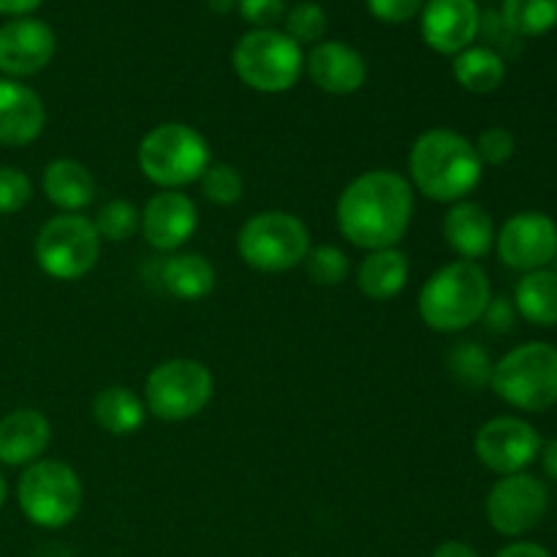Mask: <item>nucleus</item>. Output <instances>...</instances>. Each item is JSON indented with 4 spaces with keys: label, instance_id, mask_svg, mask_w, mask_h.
Segmentation results:
<instances>
[{
    "label": "nucleus",
    "instance_id": "obj_1",
    "mask_svg": "<svg viewBox=\"0 0 557 557\" xmlns=\"http://www.w3.org/2000/svg\"><path fill=\"white\" fill-rule=\"evenodd\" d=\"M337 228L362 250L397 248L413 218V188L392 169H373L343 188L335 207Z\"/></svg>",
    "mask_w": 557,
    "mask_h": 557
},
{
    "label": "nucleus",
    "instance_id": "obj_2",
    "mask_svg": "<svg viewBox=\"0 0 557 557\" xmlns=\"http://www.w3.org/2000/svg\"><path fill=\"white\" fill-rule=\"evenodd\" d=\"M484 163L473 141L451 128H430L413 141L408 152L411 188L438 205H457L468 199L482 183Z\"/></svg>",
    "mask_w": 557,
    "mask_h": 557
},
{
    "label": "nucleus",
    "instance_id": "obj_3",
    "mask_svg": "<svg viewBox=\"0 0 557 557\" xmlns=\"http://www.w3.org/2000/svg\"><path fill=\"white\" fill-rule=\"evenodd\" d=\"M493 286L476 261H451L435 270L419 292V315L424 324L444 335L468 330L484 319Z\"/></svg>",
    "mask_w": 557,
    "mask_h": 557
},
{
    "label": "nucleus",
    "instance_id": "obj_4",
    "mask_svg": "<svg viewBox=\"0 0 557 557\" xmlns=\"http://www.w3.org/2000/svg\"><path fill=\"white\" fill-rule=\"evenodd\" d=\"M141 174L163 190H180L199 183L210 166V145L185 123H161L147 131L136 150Z\"/></svg>",
    "mask_w": 557,
    "mask_h": 557
},
{
    "label": "nucleus",
    "instance_id": "obj_5",
    "mask_svg": "<svg viewBox=\"0 0 557 557\" xmlns=\"http://www.w3.org/2000/svg\"><path fill=\"white\" fill-rule=\"evenodd\" d=\"M490 386L511 408L547 411L557 403V348L542 341L511 348L493 364Z\"/></svg>",
    "mask_w": 557,
    "mask_h": 557
},
{
    "label": "nucleus",
    "instance_id": "obj_6",
    "mask_svg": "<svg viewBox=\"0 0 557 557\" xmlns=\"http://www.w3.org/2000/svg\"><path fill=\"white\" fill-rule=\"evenodd\" d=\"M16 500L33 525L58 531L76 520L85 500V487L69 462L38 460L22 471Z\"/></svg>",
    "mask_w": 557,
    "mask_h": 557
},
{
    "label": "nucleus",
    "instance_id": "obj_7",
    "mask_svg": "<svg viewBox=\"0 0 557 557\" xmlns=\"http://www.w3.org/2000/svg\"><path fill=\"white\" fill-rule=\"evenodd\" d=\"M237 253L250 270L288 272L308 259L310 232L292 212H259L239 228Z\"/></svg>",
    "mask_w": 557,
    "mask_h": 557
},
{
    "label": "nucleus",
    "instance_id": "obj_8",
    "mask_svg": "<svg viewBox=\"0 0 557 557\" xmlns=\"http://www.w3.org/2000/svg\"><path fill=\"white\" fill-rule=\"evenodd\" d=\"M215 381L199 359L177 357L156 364L145 379V408L161 422H185L210 406Z\"/></svg>",
    "mask_w": 557,
    "mask_h": 557
},
{
    "label": "nucleus",
    "instance_id": "obj_9",
    "mask_svg": "<svg viewBox=\"0 0 557 557\" xmlns=\"http://www.w3.org/2000/svg\"><path fill=\"white\" fill-rule=\"evenodd\" d=\"M234 71L239 79L256 92H286L299 82L305 58L292 36L272 27L250 30L239 38L232 54Z\"/></svg>",
    "mask_w": 557,
    "mask_h": 557
},
{
    "label": "nucleus",
    "instance_id": "obj_10",
    "mask_svg": "<svg viewBox=\"0 0 557 557\" xmlns=\"http://www.w3.org/2000/svg\"><path fill=\"white\" fill-rule=\"evenodd\" d=\"M33 250L44 275L54 281H79L98 264L101 237L90 218L79 212H63L44 223Z\"/></svg>",
    "mask_w": 557,
    "mask_h": 557
},
{
    "label": "nucleus",
    "instance_id": "obj_11",
    "mask_svg": "<svg viewBox=\"0 0 557 557\" xmlns=\"http://www.w3.org/2000/svg\"><path fill=\"white\" fill-rule=\"evenodd\" d=\"M549 495L542 479L531 473L500 476L487 495V520L500 536H525L547 515Z\"/></svg>",
    "mask_w": 557,
    "mask_h": 557
},
{
    "label": "nucleus",
    "instance_id": "obj_12",
    "mask_svg": "<svg viewBox=\"0 0 557 557\" xmlns=\"http://www.w3.org/2000/svg\"><path fill=\"white\" fill-rule=\"evenodd\" d=\"M473 451L487 471L498 473V476H511L539 460L542 438L525 419L495 417L479 428Z\"/></svg>",
    "mask_w": 557,
    "mask_h": 557
},
{
    "label": "nucleus",
    "instance_id": "obj_13",
    "mask_svg": "<svg viewBox=\"0 0 557 557\" xmlns=\"http://www.w3.org/2000/svg\"><path fill=\"white\" fill-rule=\"evenodd\" d=\"M500 261L517 272L547 270L557 259V223L544 212H517L495 234Z\"/></svg>",
    "mask_w": 557,
    "mask_h": 557
},
{
    "label": "nucleus",
    "instance_id": "obj_14",
    "mask_svg": "<svg viewBox=\"0 0 557 557\" xmlns=\"http://www.w3.org/2000/svg\"><path fill=\"white\" fill-rule=\"evenodd\" d=\"M196 226H199L196 201L183 190H161L141 210L139 232L145 234L150 248L172 253L194 237Z\"/></svg>",
    "mask_w": 557,
    "mask_h": 557
},
{
    "label": "nucleus",
    "instance_id": "obj_15",
    "mask_svg": "<svg viewBox=\"0 0 557 557\" xmlns=\"http://www.w3.org/2000/svg\"><path fill=\"white\" fill-rule=\"evenodd\" d=\"M54 33L47 22L20 16L0 27V71L11 79L33 76L44 71L52 60Z\"/></svg>",
    "mask_w": 557,
    "mask_h": 557
},
{
    "label": "nucleus",
    "instance_id": "obj_16",
    "mask_svg": "<svg viewBox=\"0 0 557 557\" xmlns=\"http://www.w3.org/2000/svg\"><path fill=\"white\" fill-rule=\"evenodd\" d=\"M482 30L476 0H424L422 38L438 54H460Z\"/></svg>",
    "mask_w": 557,
    "mask_h": 557
},
{
    "label": "nucleus",
    "instance_id": "obj_17",
    "mask_svg": "<svg viewBox=\"0 0 557 557\" xmlns=\"http://www.w3.org/2000/svg\"><path fill=\"white\" fill-rule=\"evenodd\" d=\"M308 76L319 90L332 96H351L368 79V63L343 41H321L308 54Z\"/></svg>",
    "mask_w": 557,
    "mask_h": 557
},
{
    "label": "nucleus",
    "instance_id": "obj_18",
    "mask_svg": "<svg viewBox=\"0 0 557 557\" xmlns=\"http://www.w3.org/2000/svg\"><path fill=\"white\" fill-rule=\"evenodd\" d=\"M47 109L33 87L0 79V145L25 147L44 134Z\"/></svg>",
    "mask_w": 557,
    "mask_h": 557
},
{
    "label": "nucleus",
    "instance_id": "obj_19",
    "mask_svg": "<svg viewBox=\"0 0 557 557\" xmlns=\"http://www.w3.org/2000/svg\"><path fill=\"white\" fill-rule=\"evenodd\" d=\"M52 441V424L36 408H20L0 419V462L3 466H33L41 460Z\"/></svg>",
    "mask_w": 557,
    "mask_h": 557
},
{
    "label": "nucleus",
    "instance_id": "obj_20",
    "mask_svg": "<svg viewBox=\"0 0 557 557\" xmlns=\"http://www.w3.org/2000/svg\"><path fill=\"white\" fill-rule=\"evenodd\" d=\"M444 239L462 261L484 259L495 248L493 215L479 201H457L444 215Z\"/></svg>",
    "mask_w": 557,
    "mask_h": 557
},
{
    "label": "nucleus",
    "instance_id": "obj_21",
    "mask_svg": "<svg viewBox=\"0 0 557 557\" xmlns=\"http://www.w3.org/2000/svg\"><path fill=\"white\" fill-rule=\"evenodd\" d=\"M408 272L411 264L400 248L370 250L357 267V288L373 302H386L406 288Z\"/></svg>",
    "mask_w": 557,
    "mask_h": 557
},
{
    "label": "nucleus",
    "instance_id": "obj_22",
    "mask_svg": "<svg viewBox=\"0 0 557 557\" xmlns=\"http://www.w3.org/2000/svg\"><path fill=\"white\" fill-rule=\"evenodd\" d=\"M41 188L47 199L63 212H82L96 199V180L90 169L74 158H58L44 169Z\"/></svg>",
    "mask_w": 557,
    "mask_h": 557
},
{
    "label": "nucleus",
    "instance_id": "obj_23",
    "mask_svg": "<svg viewBox=\"0 0 557 557\" xmlns=\"http://www.w3.org/2000/svg\"><path fill=\"white\" fill-rule=\"evenodd\" d=\"M161 286L183 302H199L215 288V267L201 253H174L161 264Z\"/></svg>",
    "mask_w": 557,
    "mask_h": 557
},
{
    "label": "nucleus",
    "instance_id": "obj_24",
    "mask_svg": "<svg viewBox=\"0 0 557 557\" xmlns=\"http://www.w3.org/2000/svg\"><path fill=\"white\" fill-rule=\"evenodd\" d=\"M145 400L128 386H107L92 400V419L103 433L114 435V438L134 435L145 424Z\"/></svg>",
    "mask_w": 557,
    "mask_h": 557
},
{
    "label": "nucleus",
    "instance_id": "obj_25",
    "mask_svg": "<svg viewBox=\"0 0 557 557\" xmlns=\"http://www.w3.org/2000/svg\"><path fill=\"white\" fill-rule=\"evenodd\" d=\"M515 310L536 326H557V272L536 270L522 275L515 288Z\"/></svg>",
    "mask_w": 557,
    "mask_h": 557
},
{
    "label": "nucleus",
    "instance_id": "obj_26",
    "mask_svg": "<svg viewBox=\"0 0 557 557\" xmlns=\"http://www.w3.org/2000/svg\"><path fill=\"white\" fill-rule=\"evenodd\" d=\"M451 71H455V79L460 82L462 90L476 92V96L498 90L506 79L504 58L490 47L462 49L460 54H455Z\"/></svg>",
    "mask_w": 557,
    "mask_h": 557
},
{
    "label": "nucleus",
    "instance_id": "obj_27",
    "mask_svg": "<svg viewBox=\"0 0 557 557\" xmlns=\"http://www.w3.org/2000/svg\"><path fill=\"white\" fill-rule=\"evenodd\" d=\"M504 22L515 36H544L557 25V0H504Z\"/></svg>",
    "mask_w": 557,
    "mask_h": 557
},
{
    "label": "nucleus",
    "instance_id": "obj_28",
    "mask_svg": "<svg viewBox=\"0 0 557 557\" xmlns=\"http://www.w3.org/2000/svg\"><path fill=\"white\" fill-rule=\"evenodd\" d=\"M446 362H449V373L468 389H479V386L490 384V379H493L490 354L479 343H457L449 357H446Z\"/></svg>",
    "mask_w": 557,
    "mask_h": 557
},
{
    "label": "nucleus",
    "instance_id": "obj_29",
    "mask_svg": "<svg viewBox=\"0 0 557 557\" xmlns=\"http://www.w3.org/2000/svg\"><path fill=\"white\" fill-rule=\"evenodd\" d=\"M139 223H141V212L136 210L131 201L112 199L98 210L92 226H96L101 243L103 239H107V243H123V239H131L136 232H139Z\"/></svg>",
    "mask_w": 557,
    "mask_h": 557
},
{
    "label": "nucleus",
    "instance_id": "obj_30",
    "mask_svg": "<svg viewBox=\"0 0 557 557\" xmlns=\"http://www.w3.org/2000/svg\"><path fill=\"white\" fill-rule=\"evenodd\" d=\"M199 185H201V194H205V199L212 201V205H218V207L237 205L245 194L243 174H239L234 166H228V163H210V166H207V172L201 174Z\"/></svg>",
    "mask_w": 557,
    "mask_h": 557
},
{
    "label": "nucleus",
    "instance_id": "obj_31",
    "mask_svg": "<svg viewBox=\"0 0 557 557\" xmlns=\"http://www.w3.org/2000/svg\"><path fill=\"white\" fill-rule=\"evenodd\" d=\"M305 270H308L310 281L319 286H337L348 277V256L335 245H321V248H310L308 259H305Z\"/></svg>",
    "mask_w": 557,
    "mask_h": 557
},
{
    "label": "nucleus",
    "instance_id": "obj_32",
    "mask_svg": "<svg viewBox=\"0 0 557 557\" xmlns=\"http://www.w3.org/2000/svg\"><path fill=\"white\" fill-rule=\"evenodd\" d=\"M286 36H292L297 44H313L326 33V14L319 3H297L288 11Z\"/></svg>",
    "mask_w": 557,
    "mask_h": 557
},
{
    "label": "nucleus",
    "instance_id": "obj_33",
    "mask_svg": "<svg viewBox=\"0 0 557 557\" xmlns=\"http://www.w3.org/2000/svg\"><path fill=\"white\" fill-rule=\"evenodd\" d=\"M33 183L22 169L0 166V215H14L30 201Z\"/></svg>",
    "mask_w": 557,
    "mask_h": 557
},
{
    "label": "nucleus",
    "instance_id": "obj_34",
    "mask_svg": "<svg viewBox=\"0 0 557 557\" xmlns=\"http://www.w3.org/2000/svg\"><path fill=\"white\" fill-rule=\"evenodd\" d=\"M476 152H479V161L487 163V166H504L506 161H511L517 150V139L509 128H484L476 139Z\"/></svg>",
    "mask_w": 557,
    "mask_h": 557
},
{
    "label": "nucleus",
    "instance_id": "obj_35",
    "mask_svg": "<svg viewBox=\"0 0 557 557\" xmlns=\"http://www.w3.org/2000/svg\"><path fill=\"white\" fill-rule=\"evenodd\" d=\"M422 5L424 0H368V9L373 11V16H379L381 22H389V25L408 22L422 11Z\"/></svg>",
    "mask_w": 557,
    "mask_h": 557
},
{
    "label": "nucleus",
    "instance_id": "obj_36",
    "mask_svg": "<svg viewBox=\"0 0 557 557\" xmlns=\"http://www.w3.org/2000/svg\"><path fill=\"white\" fill-rule=\"evenodd\" d=\"M283 11H286V0H239V14L259 30L281 20Z\"/></svg>",
    "mask_w": 557,
    "mask_h": 557
},
{
    "label": "nucleus",
    "instance_id": "obj_37",
    "mask_svg": "<svg viewBox=\"0 0 557 557\" xmlns=\"http://www.w3.org/2000/svg\"><path fill=\"white\" fill-rule=\"evenodd\" d=\"M515 302L506 297H493L490 299L487 310H484V321L493 332H509L511 324H515Z\"/></svg>",
    "mask_w": 557,
    "mask_h": 557
},
{
    "label": "nucleus",
    "instance_id": "obj_38",
    "mask_svg": "<svg viewBox=\"0 0 557 557\" xmlns=\"http://www.w3.org/2000/svg\"><path fill=\"white\" fill-rule=\"evenodd\" d=\"M495 557H553L549 549H544L542 544H533V542H515L509 547L500 549Z\"/></svg>",
    "mask_w": 557,
    "mask_h": 557
},
{
    "label": "nucleus",
    "instance_id": "obj_39",
    "mask_svg": "<svg viewBox=\"0 0 557 557\" xmlns=\"http://www.w3.org/2000/svg\"><path fill=\"white\" fill-rule=\"evenodd\" d=\"M430 557H479L473 547H468L466 542H444L435 547V553Z\"/></svg>",
    "mask_w": 557,
    "mask_h": 557
},
{
    "label": "nucleus",
    "instance_id": "obj_40",
    "mask_svg": "<svg viewBox=\"0 0 557 557\" xmlns=\"http://www.w3.org/2000/svg\"><path fill=\"white\" fill-rule=\"evenodd\" d=\"M38 5H41V0H0V14L25 16L36 11Z\"/></svg>",
    "mask_w": 557,
    "mask_h": 557
},
{
    "label": "nucleus",
    "instance_id": "obj_41",
    "mask_svg": "<svg viewBox=\"0 0 557 557\" xmlns=\"http://www.w3.org/2000/svg\"><path fill=\"white\" fill-rule=\"evenodd\" d=\"M539 457H542L544 473H547L549 479H555V482H557V441L542 444V451H539Z\"/></svg>",
    "mask_w": 557,
    "mask_h": 557
},
{
    "label": "nucleus",
    "instance_id": "obj_42",
    "mask_svg": "<svg viewBox=\"0 0 557 557\" xmlns=\"http://www.w3.org/2000/svg\"><path fill=\"white\" fill-rule=\"evenodd\" d=\"M210 5L215 11H228L232 9V0H210Z\"/></svg>",
    "mask_w": 557,
    "mask_h": 557
},
{
    "label": "nucleus",
    "instance_id": "obj_43",
    "mask_svg": "<svg viewBox=\"0 0 557 557\" xmlns=\"http://www.w3.org/2000/svg\"><path fill=\"white\" fill-rule=\"evenodd\" d=\"M5 493H9V490H5V479H3V473H0V509H3V504H5Z\"/></svg>",
    "mask_w": 557,
    "mask_h": 557
}]
</instances>
